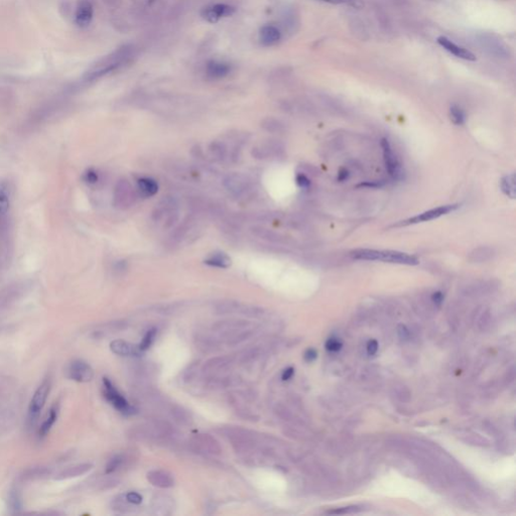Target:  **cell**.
Returning <instances> with one entry per match:
<instances>
[{
    "label": "cell",
    "mask_w": 516,
    "mask_h": 516,
    "mask_svg": "<svg viewBox=\"0 0 516 516\" xmlns=\"http://www.w3.org/2000/svg\"><path fill=\"white\" fill-rule=\"evenodd\" d=\"M293 373H294V369H293V368H292V367H288V368H287V369L283 372L282 379H283L284 381H287V380H288V379H290V378L292 377Z\"/></svg>",
    "instance_id": "7dc6e473"
},
{
    "label": "cell",
    "mask_w": 516,
    "mask_h": 516,
    "mask_svg": "<svg viewBox=\"0 0 516 516\" xmlns=\"http://www.w3.org/2000/svg\"><path fill=\"white\" fill-rule=\"evenodd\" d=\"M500 188H501V191H502L507 197L514 199L516 196L515 174L511 173L502 178V180L500 181Z\"/></svg>",
    "instance_id": "f1b7e54d"
},
{
    "label": "cell",
    "mask_w": 516,
    "mask_h": 516,
    "mask_svg": "<svg viewBox=\"0 0 516 516\" xmlns=\"http://www.w3.org/2000/svg\"><path fill=\"white\" fill-rule=\"evenodd\" d=\"M10 208V191L6 184L0 183V226L7 225V214Z\"/></svg>",
    "instance_id": "7402d4cb"
},
{
    "label": "cell",
    "mask_w": 516,
    "mask_h": 516,
    "mask_svg": "<svg viewBox=\"0 0 516 516\" xmlns=\"http://www.w3.org/2000/svg\"><path fill=\"white\" fill-rule=\"evenodd\" d=\"M234 364V360L230 357H216L206 362L202 372L205 377L223 375L229 371Z\"/></svg>",
    "instance_id": "30bf717a"
},
{
    "label": "cell",
    "mask_w": 516,
    "mask_h": 516,
    "mask_svg": "<svg viewBox=\"0 0 516 516\" xmlns=\"http://www.w3.org/2000/svg\"><path fill=\"white\" fill-rule=\"evenodd\" d=\"M92 468H93V465L89 464V463H82V464L73 465V466H70V467L66 468L65 470L61 471L60 473L57 475L56 479L57 480H67V479H71V478H76V477H79V476H82V475L88 473V472H89Z\"/></svg>",
    "instance_id": "44dd1931"
},
{
    "label": "cell",
    "mask_w": 516,
    "mask_h": 516,
    "mask_svg": "<svg viewBox=\"0 0 516 516\" xmlns=\"http://www.w3.org/2000/svg\"><path fill=\"white\" fill-rule=\"evenodd\" d=\"M191 444L194 447V449L207 454L220 455L221 452H222V448H221L218 440L210 435H196L191 440Z\"/></svg>",
    "instance_id": "8fae6325"
},
{
    "label": "cell",
    "mask_w": 516,
    "mask_h": 516,
    "mask_svg": "<svg viewBox=\"0 0 516 516\" xmlns=\"http://www.w3.org/2000/svg\"><path fill=\"white\" fill-rule=\"evenodd\" d=\"M111 351L120 356H139L142 351L138 346H135L123 340H114L110 343Z\"/></svg>",
    "instance_id": "d6986e66"
},
{
    "label": "cell",
    "mask_w": 516,
    "mask_h": 516,
    "mask_svg": "<svg viewBox=\"0 0 516 516\" xmlns=\"http://www.w3.org/2000/svg\"><path fill=\"white\" fill-rule=\"evenodd\" d=\"M234 13H235V8L233 6H230L228 4L218 3V4H214L207 8H205L202 13V17L208 22L215 23L224 18H229L233 16Z\"/></svg>",
    "instance_id": "7c38bea8"
},
{
    "label": "cell",
    "mask_w": 516,
    "mask_h": 516,
    "mask_svg": "<svg viewBox=\"0 0 516 516\" xmlns=\"http://www.w3.org/2000/svg\"><path fill=\"white\" fill-rule=\"evenodd\" d=\"M342 348V343L339 342L336 339H330L326 343V349L330 352H338Z\"/></svg>",
    "instance_id": "b9f144b4"
},
{
    "label": "cell",
    "mask_w": 516,
    "mask_h": 516,
    "mask_svg": "<svg viewBox=\"0 0 516 516\" xmlns=\"http://www.w3.org/2000/svg\"><path fill=\"white\" fill-rule=\"evenodd\" d=\"M265 309L256 306H250V305H242L240 304L238 308V314H241L248 318H254V319H260L265 316Z\"/></svg>",
    "instance_id": "f546056e"
},
{
    "label": "cell",
    "mask_w": 516,
    "mask_h": 516,
    "mask_svg": "<svg viewBox=\"0 0 516 516\" xmlns=\"http://www.w3.org/2000/svg\"><path fill=\"white\" fill-rule=\"evenodd\" d=\"M224 185L228 191L236 196L245 195L246 191L250 190V183L245 176L241 174H229L224 180Z\"/></svg>",
    "instance_id": "5bb4252c"
},
{
    "label": "cell",
    "mask_w": 516,
    "mask_h": 516,
    "mask_svg": "<svg viewBox=\"0 0 516 516\" xmlns=\"http://www.w3.org/2000/svg\"><path fill=\"white\" fill-rule=\"evenodd\" d=\"M103 385H104V396L106 400L121 414L125 416L134 415L137 411L134 406H131L124 397L116 390L112 382L108 378H103Z\"/></svg>",
    "instance_id": "5b68a950"
},
{
    "label": "cell",
    "mask_w": 516,
    "mask_h": 516,
    "mask_svg": "<svg viewBox=\"0 0 516 516\" xmlns=\"http://www.w3.org/2000/svg\"><path fill=\"white\" fill-rule=\"evenodd\" d=\"M317 358V352L314 349H308L305 353V359L307 362H313Z\"/></svg>",
    "instance_id": "f6af8a7d"
},
{
    "label": "cell",
    "mask_w": 516,
    "mask_h": 516,
    "mask_svg": "<svg viewBox=\"0 0 516 516\" xmlns=\"http://www.w3.org/2000/svg\"><path fill=\"white\" fill-rule=\"evenodd\" d=\"M51 474V470L46 467H38V468H32L26 470L23 475V480H37V479H42L46 478Z\"/></svg>",
    "instance_id": "4dcf8cb0"
},
{
    "label": "cell",
    "mask_w": 516,
    "mask_h": 516,
    "mask_svg": "<svg viewBox=\"0 0 516 516\" xmlns=\"http://www.w3.org/2000/svg\"><path fill=\"white\" fill-rule=\"evenodd\" d=\"M57 410H58V408H57V404H55V405L51 408L50 414H49L48 418L46 419V420L43 421V423H42L41 426H40L39 436H40L41 438L46 437V436L49 434V432L51 431L52 426L54 425V423L56 422V420H57Z\"/></svg>",
    "instance_id": "1f68e13d"
},
{
    "label": "cell",
    "mask_w": 516,
    "mask_h": 516,
    "mask_svg": "<svg viewBox=\"0 0 516 516\" xmlns=\"http://www.w3.org/2000/svg\"><path fill=\"white\" fill-rule=\"evenodd\" d=\"M378 350V344L375 340H371L368 342V345H367V352L369 355H374V354H376Z\"/></svg>",
    "instance_id": "ee69618b"
},
{
    "label": "cell",
    "mask_w": 516,
    "mask_h": 516,
    "mask_svg": "<svg viewBox=\"0 0 516 516\" xmlns=\"http://www.w3.org/2000/svg\"><path fill=\"white\" fill-rule=\"evenodd\" d=\"M171 415L174 420L180 424L189 425L193 422V418H191L190 412L182 406L172 405L171 407Z\"/></svg>",
    "instance_id": "83f0119b"
},
{
    "label": "cell",
    "mask_w": 516,
    "mask_h": 516,
    "mask_svg": "<svg viewBox=\"0 0 516 516\" xmlns=\"http://www.w3.org/2000/svg\"><path fill=\"white\" fill-rule=\"evenodd\" d=\"M50 389H51V382L49 379H47L41 383L40 386L35 392L32 401H31V404H29V409H28V420L31 423L34 424L37 421L40 410L42 409L43 405H45L47 401L48 395L50 393Z\"/></svg>",
    "instance_id": "8992f818"
},
{
    "label": "cell",
    "mask_w": 516,
    "mask_h": 516,
    "mask_svg": "<svg viewBox=\"0 0 516 516\" xmlns=\"http://www.w3.org/2000/svg\"><path fill=\"white\" fill-rule=\"evenodd\" d=\"M351 256L357 260L367 261H383L401 265H417L419 259L408 253L393 251V250H375V249H357L351 252Z\"/></svg>",
    "instance_id": "6da1fadb"
},
{
    "label": "cell",
    "mask_w": 516,
    "mask_h": 516,
    "mask_svg": "<svg viewBox=\"0 0 516 516\" xmlns=\"http://www.w3.org/2000/svg\"><path fill=\"white\" fill-rule=\"evenodd\" d=\"M158 191L157 183L152 178H140L137 180V191L140 196L150 198L154 196Z\"/></svg>",
    "instance_id": "d4e9b609"
},
{
    "label": "cell",
    "mask_w": 516,
    "mask_h": 516,
    "mask_svg": "<svg viewBox=\"0 0 516 516\" xmlns=\"http://www.w3.org/2000/svg\"><path fill=\"white\" fill-rule=\"evenodd\" d=\"M297 184L302 189H307L309 187V185H311V182H309L308 178H307V176H306L305 174H298L297 175Z\"/></svg>",
    "instance_id": "7bdbcfd3"
},
{
    "label": "cell",
    "mask_w": 516,
    "mask_h": 516,
    "mask_svg": "<svg viewBox=\"0 0 516 516\" xmlns=\"http://www.w3.org/2000/svg\"><path fill=\"white\" fill-rule=\"evenodd\" d=\"M240 303L233 300L219 301L214 305V312L218 315L237 314Z\"/></svg>",
    "instance_id": "4316f807"
},
{
    "label": "cell",
    "mask_w": 516,
    "mask_h": 516,
    "mask_svg": "<svg viewBox=\"0 0 516 516\" xmlns=\"http://www.w3.org/2000/svg\"><path fill=\"white\" fill-rule=\"evenodd\" d=\"M8 502H9V507H10V510L12 513L17 514V513H19L22 509V498H21V495L19 491V489L14 488L10 491L9 493V496H8Z\"/></svg>",
    "instance_id": "d6a6232c"
},
{
    "label": "cell",
    "mask_w": 516,
    "mask_h": 516,
    "mask_svg": "<svg viewBox=\"0 0 516 516\" xmlns=\"http://www.w3.org/2000/svg\"><path fill=\"white\" fill-rule=\"evenodd\" d=\"M206 73L212 79H222L230 73V66L219 61H210L206 67Z\"/></svg>",
    "instance_id": "cb8c5ba5"
},
{
    "label": "cell",
    "mask_w": 516,
    "mask_h": 516,
    "mask_svg": "<svg viewBox=\"0 0 516 516\" xmlns=\"http://www.w3.org/2000/svg\"><path fill=\"white\" fill-rule=\"evenodd\" d=\"M481 250H482V251H484V255H489V254H492V252H491V250H489V249H487V248H484V250H483V248H481ZM480 254H483V252L479 253V252L477 251V250H476V251H475V254H472V255H473V256L475 257V260H476V259H477V258L479 257V255H480ZM481 261H483V257L481 258Z\"/></svg>",
    "instance_id": "816d5d0a"
},
{
    "label": "cell",
    "mask_w": 516,
    "mask_h": 516,
    "mask_svg": "<svg viewBox=\"0 0 516 516\" xmlns=\"http://www.w3.org/2000/svg\"><path fill=\"white\" fill-rule=\"evenodd\" d=\"M205 263L212 268H228L231 265V258L225 252L216 251L205 259Z\"/></svg>",
    "instance_id": "484cf974"
},
{
    "label": "cell",
    "mask_w": 516,
    "mask_h": 516,
    "mask_svg": "<svg viewBox=\"0 0 516 516\" xmlns=\"http://www.w3.org/2000/svg\"><path fill=\"white\" fill-rule=\"evenodd\" d=\"M432 300H433V302H434L436 305L440 306V305H441V303H443V301H444V294L441 293L440 291H437V292H435V293L433 294Z\"/></svg>",
    "instance_id": "bcb514c9"
},
{
    "label": "cell",
    "mask_w": 516,
    "mask_h": 516,
    "mask_svg": "<svg viewBox=\"0 0 516 516\" xmlns=\"http://www.w3.org/2000/svg\"><path fill=\"white\" fill-rule=\"evenodd\" d=\"M155 336H156V329L153 328V329H150L149 331H147V332L145 333L143 339H142V341H141L140 344L138 345L139 349H140L142 352H144V351H146L147 349H149V348L152 346V344H153V340H154Z\"/></svg>",
    "instance_id": "8d00e7d4"
},
{
    "label": "cell",
    "mask_w": 516,
    "mask_h": 516,
    "mask_svg": "<svg viewBox=\"0 0 516 516\" xmlns=\"http://www.w3.org/2000/svg\"><path fill=\"white\" fill-rule=\"evenodd\" d=\"M134 189L127 180L118 181L114 188V205L119 209H127L134 202Z\"/></svg>",
    "instance_id": "52a82bcc"
},
{
    "label": "cell",
    "mask_w": 516,
    "mask_h": 516,
    "mask_svg": "<svg viewBox=\"0 0 516 516\" xmlns=\"http://www.w3.org/2000/svg\"><path fill=\"white\" fill-rule=\"evenodd\" d=\"M381 147L383 152V159H384V165L388 174L393 180H400L401 178V166L399 158L394 154L387 139L383 138L381 140Z\"/></svg>",
    "instance_id": "9c48e42d"
},
{
    "label": "cell",
    "mask_w": 516,
    "mask_h": 516,
    "mask_svg": "<svg viewBox=\"0 0 516 516\" xmlns=\"http://www.w3.org/2000/svg\"><path fill=\"white\" fill-rule=\"evenodd\" d=\"M132 506H134V504L129 503L128 501L126 500L125 496H119L118 497L114 502H113V508L115 510H118L120 512H128V511H132Z\"/></svg>",
    "instance_id": "74e56055"
},
{
    "label": "cell",
    "mask_w": 516,
    "mask_h": 516,
    "mask_svg": "<svg viewBox=\"0 0 516 516\" xmlns=\"http://www.w3.org/2000/svg\"><path fill=\"white\" fill-rule=\"evenodd\" d=\"M221 432H223V435L229 440L233 449L237 453L246 454L251 452L258 444L256 436L240 427H227Z\"/></svg>",
    "instance_id": "3957f363"
},
{
    "label": "cell",
    "mask_w": 516,
    "mask_h": 516,
    "mask_svg": "<svg viewBox=\"0 0 516 516\" xmlns=\"http://www.w3.org/2000/svg\"><path fill=\"white\" fill-rule=\"evenodd\" d=\"M348 178H349V172L346 169H343V170H341L340 172H339V173H338V181L344 182Z\"/></svg>",
    "instance_id": "f907efd6"
},
{
    "label": "cell",
    "mask_w": 516,
    "mask_h": 516,
    "mask_svg": "<svg viewBox=\"0 0 516 516\" xmlns=\"http://www.w3.org/2000/svg\"><path fill=\"white\" fill-rule=\"evenodd\" d=\"M151 508L154 515H170L174 510L173 499L165 494L155 495L153 498Z\"/></svg>",
    "instance_id": "9a60e30c"
},
{
    "label": "cell",
    "mask_w": 516,
    "mask_h": 516,
    "mask_svg": "<svg viewBox=\"0 0 516 516\" xmlns=\"http://www.w3.org/2000/svg\"><path fill=\"white\" fill-rule=\"evenodd\" d=\"M356 508H357V507H346V508H343L342 510H341V509L332 510V511H330L329 513H331V514H344V513H350V512H353V511H356Z\"/></svg>",
    "instance_id": "681fc988"
},
{
    "label": "cell",
    "mask_w": 516,
    "mask_h": 516,
    "mask_svg": "<svg viewBox=\"0 0 516 516\" xmlns=\"http://www.w3.org/2000/svg\"><path fill=\"white\" fill-rule=\"evenodd\" d=\"M123 462H124L123 455H115L108 461L106 465V469H105V473L106 474L113 473V472H115L116 470H118L122 466Z\"/></svg>",
    "instance_id": "d590c367"
},
{
    "label": "cell",
    "mask_w": 516,
    "mask_h": 516,
    "mask_svg": "<svg viewBox=\"0 0 516 516\" xmlns=\"http://www.w3.org/2000/svg\"><path fill=\"white\" fill-rule=\"evenodd\" d=\"M19 290L20 289L19 288V287H12V288L9 287L5 289L1 294H0V307H4L16 300L18 294L19 293Z\"/></svg>",
    "instance_id": "836d02e7"
},
{
    "label": "cell",
    "mask_w": 516,
    "mask_h": 516,
    "mask_svg": "<svg viewBox=\"0 0 516 516\" xmlns=\"http://www.w3.org/2000/svg\"><path fill=\"white\" fill-rule=\"evenodd\" d=\"M323 1L332 4H345L355 8H362L364 6L362 0H323Z\"/></svg>",
    "instance_id": "f35d334b"
},
{
    "label": "cell",
    "mask_w": 516,
    "mask_h": 516,
    "mask_svg": "<svg viewBox=\"0 0 516 516\" xmlns=\"http://www.w3.org/2000/svg\"><path fill=\"white\" fill-rule=\"evenodd\" d=\"M458 207H459L458 205L440 206V207H438V208H435V209H432V210H429V211H425V212L420 213V214H419V215H417L415 217L409 218V219L403 221V222L401 225L406 226V225L419 224V223H422V222H429V221L438 219V218H440L441 216L448 215V214L456 211L457 209H458Z\"/></svg>",
    "instance_id": "ba28073f"
},
{
    "label": "cell",
    "mask_w": 516,
    "mask_h": 516,
    "mask_svg": "<svg viewBox=\"0 0 516 516\" xmlns=\"http://www.w3.org/2000/svg\"><path fill=\"white\" fill-rule=\"evenodd\" d=\"M195 344L202 353H215L220 350L218 339L208 334H199L195 338Z\"/></svg>",
    "instance_id": "ffe728a7"
},
{
    "label": "cell",
    "mask_w": 516,
    "mask_h": 516,
    "mask_svg": "<svg viewBox=\"0 0 516 516\" xmlns=\"http://www.w3.org/2000/svg\"><path fill=\"white\" fill-rule=\"evenodd\" d=\"M129 57L128 50L126 48L120 49L114 54L102 58L97 64L92 66L90 70L85 74V79L87 81H93L103 77L106 74L114 71L116 68L121 66L125 62L126 58Z\"/></svg>",
    "instance_id": "7a4b0ae2"
},
{
    "label": "cell",
    "mask_w": 516,
    "mask_h": 516,
    "mask_svg": "<svg viewBox=\"0 0 516 516\" xmlns=\"http://www.w3.org/2000/svg\"><path fill=\"white\" fill-rule=\"evenodd\" d=\"M93 5L89 0H81L76 10V23L81 27L90 24L93 19Z\"/></svg>",
    "instance_id": "ac0fdd59"
},
{
    "label": "cell",
    "mask_w": 516,
    "mask_h": 516,
    "mask_svg": "<svg viewBox=\"0 0 516 516\" xmlns=\"http://www.w3.org/2000/svg\"><path fill=\"white\" fill-rule=\"evenodd\" d=\"M438 43H439L440 46L443 47L445 50H447L449 53L453 54L454 56L458 57L460 58H464V60L472 61V62H474V61L477 60L475 55L473 53H471L470 51H468V50H466V49H464L462 47L457 46L456 43H454L453 41H451L449 38H447L445 37L438 38Z\"/></svg>",
    "instance_id": "e0dca14e"
},
{
    "label": "cell",
    "mask_w": 516,
    "mask_h": 516,
    "mask_svg": "<svg viewBox=\"0 0 516 516\" xmlns=\"http://www.w3.org/2000/svg\"><path fill=\"white\" fill-rule=\"evenodd\" d=\"M450 117L452 122L456 125H463L466 122V114L464 110L457 105H453L450 108Z\"/></svg>",
    "instance_id": "e575fe53"
},
{
    "label": "cell",
    "mask_w": 516,
    "mask_h": 516,
    "mask_svg": "<svg viewBox=\"0 0 516 516\" xmlns=\"http://www.w3.org/2000/svg\"><path fill=\"white\" fill-rule=\"evenodd\" d=\"M127 269V262L126 261H118L115 265V270L118 272H124Z\"/></svg>",
    "instance_id": "c3c4849f"
},
{
    "label": "cell",
    "mask_w": 516,
    "mask_h": 516,
    "mask_svg": "<svg viewBox=\"0 0 516 516\" xmlns=\"http://www.w3.org/2000/svg\"><path fill=\"white\" fill-rule=\"evenodd\" d=\"M252 324L241 319H227L223 321H219L213 324L212 331L219 338H224L226 340L238 335L239 333L251 329Z\"/></svg>",
    "instance_id": "277c9868"
},
{
    "label": "cell",
    "mask_w": 516,
    "mask_h": 516,
    "mask_svg": "<svg viewBox=\"0 0 516 516\" xmlns=\"http://www.w3.org/2000/svg\"><path fill=\"white\" fill-rule=\"evenodd\" d=\"M149 482L157 488H171L174 485V479L172 475L165 470H153L146 474Z\"/></svg>",
    "instance_id": "2e32d148"
},
{
    "label": "cell",
    "mask_w": 516,
    "mask_h": 516,
    "mask_svg": "<svg viewBox=\"0 0 516 516\" xmlns=\"http://www.w3.org/2000/svg\"><path fill=\"white\" fill-rule=\"evenodd\" d=\"M282 35L279 29L273 25H265L260 29L259 38L263 46L271 47L281 40Z\"/></svg>",
    "instance_id": "603a6c76"
},
{
    "label": "cell",
    "mask_w": 516,
    "mask_h": 516,
    "mask_svg": "<svg viewBox=\"0 0 516 516\" xmlns=\"http://www.w3.org/2000/svg\"><path fill=\"white\" fill-rule=\"evenodd\" d=\"M69 374L73 380L83 383V382H89L93 379L94 371L92 369V367L88 363L82 360H77V361H74L71 364L70 369H69Z\"/></svg>",
    "instance_id": "4fadbf2b"
},
{
    "label": "cell",
    "mask_w": 516,
    "mask_h": 516,
    "mask_svg": "<svg viewBox=\"0 0 516 516\" xmlns=\"http://www.w3.org/2000/svg\"><path fill=\"white\" fill-rule=\"evenodd\" d=\"M124 496L128 502L134 505H139L142 502V496L137 492H128Z\"/></svg>",
    "instance_id": "ab89813d"
},
{
    "label": "cell",
    "mask_w": 516,
    "mask_h": 516,
    "mask_svg": "<svg viewBox=\"0 0 516 516\" xmlns=\"http://www.w3.org/2000/svg\"><path fill=\"white\" fill-rule=\"evenodd\" d=\"M84 180H85L86 183L93 185V184H96L98 182L99 176H98V173L95 171L90 170V171L86 172V173L84 175Z\"/></svg>",
    "instance_id": "60d3db41"
}]
</instances>
